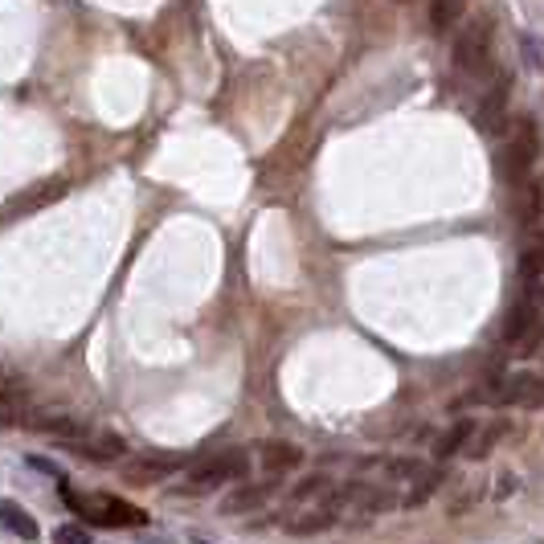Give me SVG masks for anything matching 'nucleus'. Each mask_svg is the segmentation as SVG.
<instances>
[{"instance_id": "nucleus-13", "label": "nucleus", "mask_w": 544, "mask_h": 544, "mask_svg": "<svg viewBox=\"0 0 544 544\" xmlns=\"http://www.w3.org/2000/svg\"><path fill=\"white\" fill-rule=\"evenodd\" d=\"M119 450H127V446H123V438H115V434H103V438H95V442H82V446H78V455L107 463V459H115V455H119Z\"/></svg>"}, {"instance_id": "nucleus-3", "label": "nucleus", "mask_w": 544, "mask_h": 544, "mask_svg": "<svg viewBox=\"0 0 544 544\" xmlns=\"http://www.w3.org/2000/svg\"><path fill=\"white\" fill-rule=\"evenodd\" d=\"M536 152H540L536 127L528 119H520L516 131H512V140L500 148V156H495V168H500V176L508 180V185H520V180H528V172L536 164Z\"/></svg>"}, {"instance_id": "nucleus-7", "label": "nucleus", "mask_w": 544, "mask_h": 544, "mask_svg": "<svg viewBox=\"0 0 544 544\" xmlns=\"http://www.w3.org/2000/svg\"><path fill=\"white\" fill-rule=\"evenodd\" d=\"M512 213H516L520 225H536L544 217V180H520Z\"/></svg>"}, {"instance_id": "nucleus-8", "label": "nucleus", "mask_w": 544, "mask_h": 544, "mask_svg": "<svg viewBox=\"0 0 544 544\" xmlns=\"http://www.w3.org/2000/svg\"><path fill=\"white\" fill-rule=\"evenodd\" d=\"M258 459H262V467H266L270 475H283V471H291V467L303 463V450L291 446V442H266V446L258 450Z\"/></svg>"}, {"instance_id": "nucleus-4", "label": "nucleus", "mask_w": 544, "mask_h": 544, "mask_svg": "<svg viewBox=\"0 0 544 544\" xmlns=\"http://www.w3.org/2000/svg\"><path fill=\"white\" fill-rule=\"evenodd\" d=\"M250 471V459L242 455V450H225V455H213V459H205L201 467H193L189 471V487L185 491H213V487H221V483H234V479H242Z\"/></svg>"}, {"instance_id": "nucleus-9", "label": "nucleus", "mask_w": 544, "mask_h": 544, "mask_svg": "<svg viewBox=\"0 0 544 544\" xmlns=\"http://www.w3.org/2000/svg\"><path fill=\"white\" fill-rule=\"evenodd\" d=\"M180 463L176 459H135L123 467V479L127 483H160L164 475H172Z\"/></svg>"}, {"instance_id": "nucleus-17", "label": "nucleus", "mask_w": 544, "mask_h": 544, "mask_svg": "<svg viewBox=\"0 0 544 544\" xmlns=\"http://www.w3.org/2000/svg\"><path fill=\"white\" fill-rule=\"evenodd\" d=\"M254 504H262V491H238V495H230V500H225V508H230V512L254 508Z\"/></svg>"}, {"instance_id": "nucleus-1", "label": "nucleus", "mask_w": 544, "mask_h": 544, "mask_svg": "<svg viewBox=\"0 0 544 544\" xmlns=\"http://www.w3.org/2000/svg\"><path fill=\"white\" fill-rule=\"evenodd\" d=\"M58 495L70 504L74 516L90 520V524H103V528H127V524H148L144 508H135L127 500H119V495H74L66 487V479H58Z\"/></svg>"}, {"instance_id": "nucleus-21", "label": "nucleus", "mask_w": 544, "mask_h": 544, "mask_svg": "<svg viewBox=\"0 0 544 544\" xmlns=\"http://www.w3.org/2000/svg\"><path fill=\"white\" fill-rule=\"evenodd\" d=\"M528 356H544V332L532 340V348H528Z\"/></svg>"}, {"instance_id": "nucleus-14", "label": "nucleus", "mask_w": 544, "mask_h": 544, "mask_svg": "<svg viewBox=\"0 0 544 544\" xmlns=\"http://www.w3.org/2000/svg\"><path fill=\"white\" fill-rule=\"evenodd\" d=\"M62 193H66V185H62V180H50V185H41V193H33V197H17L9 213H25V209H41V205H50V201H58Z\"/></svg>"}, {"instance_id": "nucleus-18", "label": "nucleus", "mask_w": 544, "mask_h": 544, "mask_svg": "<svg viewBox=\"0 0 544 544\" xmlns=\"http://www.w3.org/2000/svg\"><path fill=\"white\" fill-rule=\"evenodd\" d=\"M524 299L536 307V315H544V275H540V279H528V291H524Z\"/></svg>"}, {"instance_id": "nucleus-20", "label": "nucleus", "mask_w": 544, "mask_h": 544, "mask_svg": "<svg viewBox=\"0 0 544 544\" xmlns=\"http://www.w3.org/2000/svg\"><path fill=\"white\" fill-rule=\"evenodd\" d=\"M29 467H33V471H45V475H54V479H66V475H62V467L45 463V459H29Z\"/></svg>"}, {"instance_id": "nucleus-10", "label": "nucleus", "mask_w": 544, "mask_h": 544, "mask_svg": "<svg viewBox=\"0 0 544 544\" xmlns=\"http://www.w3.org/2000/svg\"><path fill=\"white\" fill-rule=\"evenodd\" d=\"M0 524H5L9 532H17L21 540H37L41 536V528L33 524V516L21 504H13V500H0Z\"/></svg>"}, {"instance_id": "nucleus-6", "label": "nucleus", "mask_w": 544, "mask_h": 544, "mask_svg": "<svg viewBox=\"0 0 544 544\" xmlns=\"http://www.w3.org/2000/svg\"><path fill=\"white\" fill-rule=\"evenodd\" d=\"M508 95H512V78L504 74L500 82H495V86L487 90V99H483V107H479V115H475L483 131H491V135H495V131L504 127V115H508Z\"/></svg>"}, {"instance_id": "nucleus-5", "label": "nucleus", "mask_w": 544, "mask_h": 544, "mask_svg": "<svg viewBox=\"0 0 544 544\" xmlns=\"http://www.w3.org/2000/svg\"><path fill=\"white\" fill-rule=\"evenodd\" d=\"M500 405H520V410H540L544 405V373H516L491 393Z\"/></svg>"}, {"instance_id": "nucleus-19", "label": "nucleus", "mask_w": 544, "mask_h": 544, "mask_svg": "<svg viewBox=\"0 0 544 544\" xmlns=\"http://www.w3.org/2000/svg\"><path fill=\"white\" fill-rule=\"evenodd\" d=\"M524 54H528V66H532V70H544V45H540V41L524 37Z\"/></svg>"}, {"instance_id": "nucleus-12", "label": "nucleus", "mask_w": 544, "mask_h": 544, "mask_svg": "<svg viewBox=\"0 0 544 544\" xmlns=\"http://www.w3.org/2000/svg\"><path fill=\"white\" fill-rule=\"evenodd\" d=\"M463 9H467V0H430V29L446 33L450 25H459Z\"/></svg>"}, {"instance_id": "nucleus-11", "label": "nucleus", "mask_w": 544, "mask_h": 544, "mask_svg": "<svg viewBox=\"0 0 544 544\" xmlns=\"http://www.w3.org/2000/svg\"><path fill=\"white\" fill-rule=\"evenodd\" d=\"M520 275L524 279H540L544 275V230H536L524 242V250H520Z\"/></svg>"}, {"instance_id": "nucleus-15", "label": "nucleus", "mask_w": 544, "mask_h": 544, "mask_svg": "<svg viewBox=\"0 0 544 544\" xmlns=\"http://www.w3.org/2000/svg\"><path fill=\"white\" fill-rule=\"evenodd\" d=\"M471 430H475L471 422H459L455 430H446V434L438 438V446H434V455H438V459H450V455H455V450H463V446H467Z\"/></svg>"}, {"instance_id": "nucleus-2", "label": "nucleus", "mask_w": 544, "mask_h": 544, "mask_svg": "<svg viewBox=\"0 0 544 544\" xmlns=\"http://www.w3.org/2000/svg\"><path fill=\"white\" fill-rule=\"evenodd\" d=\"M455 66L471 78L491 70V17H475L455 37Z\"/></svg>"}, {"instance_id": "nucleus-16", "label": "nucleus", "mask_w": 544, "mask_h": 544, "mask_svg": "<svg viewBox=\"0 0 544 544\" xmlns=\"http://www.w3.org/2000/svg\"><path fill=\"white\" fill-rule=\"evenodd\" d=\"M54 540H58V544H86V540H90V532H86V528H78V524H62V528L54 532Z\"/></svg>"}]
</instances>
